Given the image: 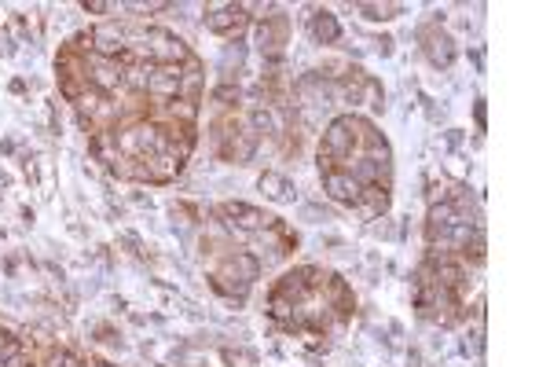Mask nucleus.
Instances as JSON below:
<instances>
[{
  "instance_id": "1",
  "label": "nucleus",
  "mask_w": 550,
  "mask_h": 367,
  "mask_svg": "<svg viewBox=\"0 0 550 367\" xmlns=\"http://www.w3.org/2000/svg\"><path fill=\"white\" fill-rule=\"evenodd\" d=\"M206 26L213 29V34H224V37H232L235 29L246 26V8L242 4H209L206 8Z\"/></svg>"
},
{
  "instance_id": "2",
  "label": "nucleus",
  "mask_w": 550,
  "mask_h": 367,
  "mask_svg": "<svg viewBox=\"0 0 550 367\" xmlns=\"http://www.w3.org/2000/svg\"><path fill=\"white\" fill-rule=\"evenodd\" d=\"M257 187H261V191H264V195H268L271 202H294V199H297L294 184H290L286 177H279V173H261V180H257Z\"/></svg>"
},
{
  "instance_id": "3",
  "label": "nucleus",
  "mask_w": 550,
  "mask_h": 367,
  "mask_svg": "<svg viewBox=\"0 0 550 367\" xmlns=\"http://www.w3.org/2000/svg\"><path fill=\"white\" fill-rule=\"evenodd\" d=\"M309 29H312V37L319 44H334L337 37H342V26H337V19L330 11H312L309 15Z\"/></svg>"
},
{
  "instance_id": "4",
  "label": "nucleus",
  "mask_w": 550,
  "mask_h": 367,
  "mask_svg": "<svg viewBox=\"0 0 550 367\" xmlns=\"http://www.w3.org/2000/svg\"><path fill=\"white\" fill-rule=\"evenodd\" d=\"M360 11H367V19H393V11H400V8H378V4H360Z\"/></svg>"
}]
</instances>
